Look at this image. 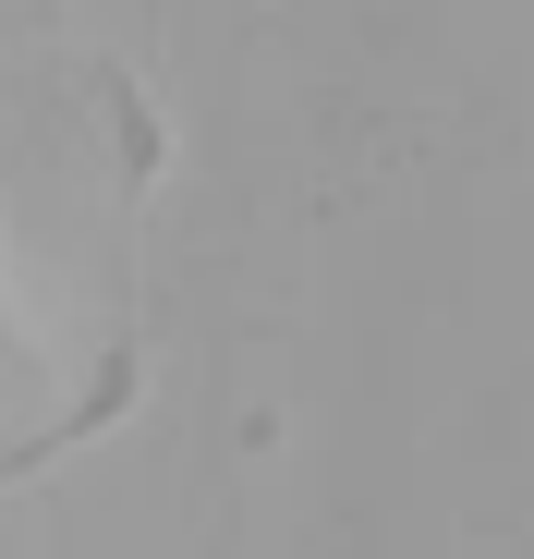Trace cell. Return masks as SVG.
<instances>
[{"instance_id":"6da1fadb","label":"cell","mask_w":534,"mask_h":559,"mask_svg":"<svg viewBox=\"0 0 534 559\" xmlns=\"http://www.w3.org/2000/svg\"><path fill=\"white\" fill-rule=\"evenodd\" d=\"M25 353V317H13V293H0V365H13Z\"/></svg>"}]
</instances>
